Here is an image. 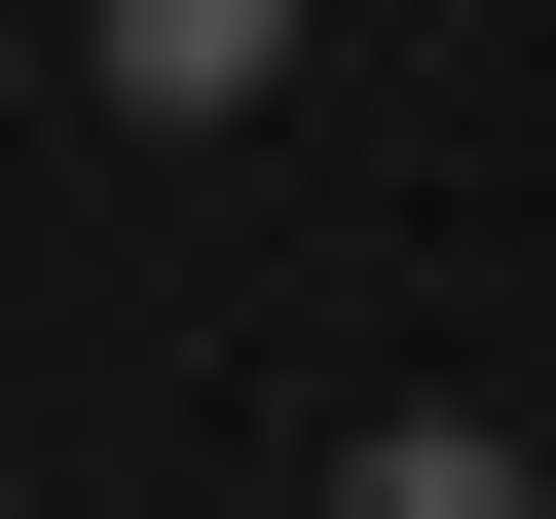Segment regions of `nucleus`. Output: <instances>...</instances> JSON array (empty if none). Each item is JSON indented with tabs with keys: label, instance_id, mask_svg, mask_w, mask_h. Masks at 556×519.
<instances>
[{
	"label": "nucleus",
	"instance_id": "nucleus-1",
	"mask_svg": "<svg viewBox=\"0 0 556 519\" xmlns=\"http://www.w3.org/2000/svg\"><path fill=\"white\" fill-rule=\"evenodd\" d=\"M75 75H112V112H149V149H223V112H260V75H298V0H75Z\"/></svg>",
	"mask_w": 556,
	"mask_h": 519
},
{
	"label": "nucleus",
	"instance_id": "nucleus-2",
	"mask_svg": "<svg viewBox=\"0 0 556 519\" xmlns=\"http://www.w3.org/2000/svg\"><path fill=\"white\" fill-rule=\"evenodd\" d=\"M334 519H556V482H519L482 408H371V445H334Z\"/></svg>",
	"mask_w": 556,
	"mask_h": 519
}]
</instances>
